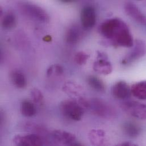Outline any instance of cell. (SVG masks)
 I'll use <instances>...</instances> for the list:
<instances>
[{"instance_id": "9c48e42d", "label": "cell", "mask_w": 146, "mask_h": 146, "mask_svg": "<svg viewBox=\"0 0 146 146\" xmlns=\"http://www.w3.org/2000/svg\"><path fill=\"white\" fill-rule=\"evenodd\" d=\"M107 55L101 52H97V60L94 63L93 70L98 73L106 75L112 72V66L108 60Z\"/></svg>"}, {"instance_id": "ba28073f", "label": "cell", "mask_w": 146, "mask_h": 146, "mask_svg": "<svg viewBox=\"0 0 146 146\" xmlns=\"http://www.w3.org/2000/svg\"><path fill=\"white\" fill-rule=\"evenodd\" d=\"M81 22L82 28L85 30L92 29L96 22L95 9L91 6H85L81 12Z\"/></svg>"}, {"instance_id": "277c9868", "label": "cell", "mask_w": 146, "mask_h": 146, "mask_svg": "<svg viewBox=\"0 0 146 146\" xmlns=\"http://www.w3.org/2000/svg\"><path fill=\"white\" fill-rule=\"evenodd\" d=\"M95 114L103 118H110L115 114L114 109L105 101L99 98L88 101V107Z\"/></svg>"}, {"instance_id": "6da1fadb", "label": "cell", "mask_w": 146, "mask_h": 146, "mask_svg": "<svg viewBox=\"0 0 146 146\" xmlns=\"http://www.w3.org/2000/svg\"><path fill=\"white\" fill-rule=\"evenodd\" d=\"M99 31L108 43L113 46L130 48L134 45L133 38L128 26L119 18L104 21L100 25Z\"/></svg>"}, {"instance_id": "3957f363", "label": "cell", "mask_w": 146, "mask_h": 146, "mask_svg": "<svg viewBox=\"0 0 146 146\" xmlns=\"http://www.w3.org/2000/svg\"><path fill=\"white\" fill-rule=\"evenodd\" d=\"M19 7L25 15L35 20L43 23H48L50 21L47 12L38 5L26 2L21 4Z\"/></svg>"}, {"instance_id": "4fadbf2b", "label": "cell", "mask_w": 146, "mask_h": 146, "mask_svg": "<svg viewBox=\"0 0 146 146\" xmlns=\"http://www.w3.org/2000/svg\"><path fill=\"white\" fill-rule=\"evenodd\" d=\"M131 94L139 100H146V81L133 84L131 87Z\"/></svg>"}, {"instance_id": "5bb4252c", "label": "cell", "mask_w": 146, "mask_h": 146, "mask_svg": "<svg viewBox=\"0 0 146 146\" xmlns=\"http://www.w3.org/2000/svg\"><path fill=\"white\" fill-rule=\"evenodd\" d=\"M105 133L101 130H92L89 134V141L93 145L102 146L105 143Z\"/></svg>"}, {"instance_id": "44dd1931", "label": "cell", "mask_w": 146, "mask_h": 146, "mask_svg": "<svg viewBox=\"0 0 146 146\" xmlns=\"http://www.w3.org/2000/svg\"><path fill=\"white\" fill-rule=\"evenodd\" d=\"M89 58V55L88 54L84 52L80 51L76 54L74 56V60L77 64L81 66L86 63Z\"/></svg>"}, {"instance_id": "d4e9b609", "label": "cell", "mask_w": 146, "mask_h": 146, "mask_svg": "<svg viewBox=\"0 0 146 146\" xmlns=\"http://www.w3.org/2000/svg\"><path fill=\"white\" fill-rule=\"evenodd\" d=\"M43 40L46 42H50L51 40V37L50 36H46L43 38Z\"/></svg>"}, {"instance_id": "7c38bea8", "label": "cell", "mask_w": 146, "mask_h": 146, "mask_svg": "<svg viewBox=\"0 0 146 146\" xmlns=\"http://www.w3.org/2000/svg\"><path fill=\"white\" fill-rule=\"evenodd\" d=\"M54 139L60 144L66 146H80L76 137L70 133L62 130H55L53 132Z\"/></svg>"}, {"instance_id": "7a4b0ae2", "label": "cell", "mask_w": 146, "mask_h": 146, "mask_svg": "<svg viewBox=\"0 0 146 146\" xmlns=\"http://www.w3.org/2000/svg\"><path fill=\"white\" fill-rule=\"evenodd\" d=\"M60 110L67 118L75 121L81 119L84 114V108L76 101L67 100L61 102Z\"/></svg>"}, {"instance_id": "8992f818", "label": "cell", "mask_w": 146, "mask_h": 146, "mask_svg": "<svg viewBox=\"0 0 146 146\" xmlns=\"http://www.w3.org/2000/svg\"><path fill=\"white\" fill-rule=\"evenodd\" d=\"M133 50L122 59V64L129 65L141 59L146 54V44L142 40H137L134 43Z\"/></svg>"}, {"instance_id": "ffe728a7", "label": "cell", "mask_w": 146, "mask_h": 146, "mask_svg": "<svg viewBox=\"0 0 146 146\" xmlns=\"http://www.w3.org/2000/svg\"><path fill=\"white\" fill-rule=\"evenodd\" d=\"M88 82L93 89L98 92H104L105 89L104 82L96 76H89L88 78Z\"/></svg>"}, {"instance_id": "e0dca14e", "label": "cell", "mask_w": 146, "mask_h": 146, "mask_svg": "<svg viewBox=\"0 0 146 146\" xmlns=\"http://www.w3.org/2000/svg\"><path fill=\"white\" fill-rule=\"evenodd\" d=\"M13 84L18 88H23L26 85V79L24 74L19 71H14L11 74Z\"/></svg>"}, {"instance_id": "603a6c76", "label": "cell", "mask_w": 146, "mask_h": 146, "mask_svg": "<svg viewBox=\"0 0 146 146\" xmlns=\"http://www.w3.org/2000/svg\"><path fill=\"white\" fill-rule=\"evenodd\" d=\"M53 66V73H55L57 75H61L62 74L64 71H63V68L58 64H56V65H52Z\"/></svg>"}, {"instance_id": "2e32d148", "label": "cell", "mask_w": 146, "mask_h": 146, "mask_svg": "<svg viewBox=\"0 0 146 146\" xmlns=\"http://www.w3.org/2000/svg\"><path fill=\"white\" fill-rule=\"evenodd\" d=\"M81 38V31L77 26H73L68 31L66 40L70 44H76Z\"/></svg>"}, {"instance_id": "9a60e30c", "label": "cell", "mask_w": 146, "mask_h": 146, "mask_svg": "<svg viewBox=\"0 0 146 146\" xmlns=\"http://www.w3.org/2000/svg\"><path fill=\"white\" fill-rule=\"evenodd\" d=\"M122 129L124 133L130 138H137L141 133V127L133 122H127L125 123Z\"/></svg>"}, {"instance_id": "7402d4cb", "label": "cell", "mask_w": 146, "mask_h": 146, "mask_svg": "<svg viewBox=\"0 0 146 146\" xmlns=\"http://www.w3.org/2000/svg\"><path fill=\"white\" fill-rule=\"evenodd\" d=\"M31 96L32 100L36 104L40 103L43 100V96L42 93L38 89L34 88L31 91Z\"/></svg>"}, {"instance_id": "484cf974", "label": "cell", "mask_w": 146, "mask_h": 146, "mask_svg": "<svg viewBox=\"0 0 146 146\" xmlns=\"http://www.w3.org/2000/svg\"><path fill=\"white\" fill-rule=\"evenodd\" d=\"M59 1L62 2H64V3H70V2H72L74 0H59Z\"/></svg>"}, {"instance_id": "5b68a950", "label": "cell", "mask_w": 146, "mask_h": 146, "mask_svg": "<svg viewBox=\"0 0 146 146\" xmlns=\"http://www.w3.org/2000/svg\"><path fill=\"white\" fill-rule=\"evenodd\" d=\"M121 108L127 114L139 119H146V105L137 101L123 102Z\"/></svg>"}, {"instance_id": "52a82bcc", "label": "cell", "mask_w": 146, "mask_h": 146, "mask_svg": "<svg viewBox=\"0 0 146 146\" xmlns=\"http://www.w3.org/2000/svg\"><path fill=\"white\" fill-rule=\"evenodd\" d=\"M13 143L16 146H42L44 145L43 138L35 134L18 135L14 137Z\"/></svg>"}, {"instance_id": "cb8c5ba5", "label": "cell", "mask_w": 146, "mask_h": 146, "mask_svg": "<svg viewBox=\"0 0 146 146\" xmlns=\"http://www.w3.org/2000/svg\"><path fill=\"white\" fill-rule=\"evenodd\" d=\"M119 146H137V145H135V144H134V143H131V142H125V143H122L120 144Z\"/></svg>"}, {"instance_id": "ac0fdd59", "label": "cell", "mask_w": 146, "mask_h": 146, "mask_svg": "<svg viewBox=\"0 0 146 146\" xmlns=\"http://www.w3.org/2000/svg\"><path fill=\"white\" fill-rule=\"evenodd\" d=\"M16 25V18L15 15L9 12L6 13L3 17L2 21V27L5 30H11L13 29Z\"/></svg>"}, {"instance_id": "30bf717a", "label": "cell", "mask_w": 146, "mask_h": 146, "mask_svg": "<svg viewBox=\"0 0 146 146\" xmlns=\"http://www.w3.org/2000/svg\"><path fill=\"white\" fill-rule=\"evenodd\" d=\"M125 10L126 14L136 22L146 27V16L135 4L127 2L125 4Z\"/></svg>"}, {"instance_id": "8fae6325", "label": "cell", "mask_w": 146, "mask_h": 146, "mask_svg": "<svg viewBox=\"0 0 146 146\" xmlns=\"http://www.w3.org/2000/svg\"><path fill=\"white\" fill-rule=\"evenodd\" d=\"M111 93L117 99L126 100L131 94V88L125 81H119L113 86Z\"/></svg>"}, {"instance_id": "4316f807", "label": "cell", "mask_w": 146, "mask_h": 146, "mask_svg": "<svg viewBox=\"0 0 146 146\" xmlns=\"http://www.w3.org/2000/svg\"><path fill=\"white\" fill-rule=\"evenodd\" d=\"M138 1H142V0H138Z\"/></svg>"}, {"instance_id": "d6986e66", "label": "cell", "mask_w": 146, "mask_h": 146, "mask_svg": "<svg viewBox=\"0 0 146 146\" xmlns=\"http://www.w3.org/2000/svg\"><path fill=\"white\" fill-rule=\"evenodd\" d=\"M21 113L26 117H31L36 113V108L34 105L30 101H24L21 104Z\"/></svg>"}]
</instances>
